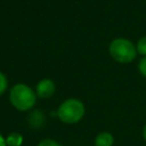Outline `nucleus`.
Returning <instances> with one entry per match:
<instances>
[{
  "label": "nucleus",
  "mask_w": 146,
  "mask_h": 146,
  "mask_svg": "<svg viewBox=\"0 0 146 146\" xmlns=\"http://www.w3.org/2000/svg\"><path fill=\"white\" fill-rule=\"evenodd\" d=\"M110 55L114 60L121 64H128L135 60L137 56L136 46L128 39L124 38H116L111 41L108 47Z\"/></svg>",
  "instance_id": "nucleus-1"
},
{
  "label": "nucleus",
  "mask_w": 146,
  "mask_h": 146,
  "mask_svg": "<svg viewBox=\"0 0 146 146\" xmlns=\"http://www.w3.org/2000/svg\"><path fill=\"white\" fill-rule=\"evenodd\" d=\"M9 99L13 106L18 111H27L34 106L36 95L30 87L19 83L10 89Z\"/></svg>",
  "instance_id": "nucleus-2"
},
{
  "label": "nucleus",
  "mask_w": 146,
  "mask_h": 146,
  "mask_svg": "<svg viewBox=\"0 0 146 146\" xmlns=\"http://www.w3.org/2000/svg\"><path fill=\"white\" fill-rule=\"evenodd\" d=\"M84 112L86 108L81 100L76 98H70L60 104L57 111V115L63 123L74 124L83 117Z\"/></svg>",
  "instance_id": "nucleus-3"
},
{
  "label": "nucleus",
  "mask_w": 146,
  "mask_h": 146,
  "mask_svg": "<svg viewBox=\"0 0 146 146\" xmlns=\"http://www.w3.org/2000/svg\"><path fill=\"white\" fill-rule=\"evenodd\" d=\"M54 92H55V83L49 79L41 80L36 86V95L40 98H48Z\"/></svg>",
  "instance_id": "nucleus-4"
},
{
  "label": "nucleus",
  "mask_w": 146,
  "mask_h": 146,
  "mask_svg": "<svg viewBox=\"0 0 146 146\" xmlns=\"http://www.w3.org/2000/svg\"><path fill=\"white\" fill-rule=\"evenodd\" d=\"M94 143H95V146H113L114 136L108 131H102L96 136Z\"/></svg>",
  "instance_id": "nucleus-5"
},
{
  "label": "nucleus",
  "mask_w": 146,
  "mask_h": 146,
  "mask_svg": "<svg viewBox=\"0 0 146 146\" xmlns=\"http://www.w3.org/2000/svg\"><path fill=\"white\" fill-rule=\"evenodd\" d=\"M24 141V137L22 133L19 132H10L7 137H6V143H7V146H22Z\"/></svg>",
  "instance_id": "nucleus-6"
},
{
  "label": "nucleus",
  "mask_w": 146,
  "mask_h": 146,
  "mask_svg": "<svg viewBox=\"0 0 146 146\" xmlns=\"http://www.w3.org/2000/svg\"><path fill=\"white\" fill-rule=\"evenodd\" d=\"M30 124L34 128H39L43 124V116L39 111H35L30 116Z\"/></svg>",
  "instance_id": "nucleus-7"
},
{
  "label": "nucleus",
  "mask_w": 146,
  "mask_h": 146,
  "mask_svg": "<svg viewBox=\"0 0 146 146\" xmlns=\"http://www.w3.org/2000/svg\"><path fill=\"white\" fill-rule=\"evenodd\" d=\"M136 49H137V52L139 55H141L143 57L146 56V35L141 36L138 40V42L136 44Z\"/></svg>",
  "instance_id": "nucleus-8"
},
{
  "label": "nucleus",
  "mask_w": 146,
  "mask_h": 146,
  "mask_svg": "<svg viewBox=\"0 0 146 146\" xmlns=\"http://www.w3.org/2000/svg\"><path fill=\"white\" fill-rule=\"evenodd\" d=\"M36 146H63L60 143H58L57 140L55 139H51V138H44L42 140H40Z\"/></svg>",
  "instance_id": "nucleus-9"
},
{
  "label": "nucleus",
  "mask_w": 146,
  "mask_h": 146,
  "mask_svg": "<svg viewBox=\"0 0 146 146\" xmlns=\"http://www.w3.org/2000/svg\"><path fill=\"white\" fill-rule=\"evenodd\" d=\"M138 71L139 73L146 78V56L145 57H141V59L139 60L138 63Z\"/></svg>",
  "instance_id": "nucleus-10"
},
{
  "label": "nucleus",
  "mask_w": 146,
  "mask_h": 146,
  "mask_svg": "<svg viewBox=\"0 0 146 146\" xmlns=\"http://www.w3.org/2000/svg\"><path fill=\"white\" fill-rule=\"evenodd\" d=\"M7 88V80H6V76L0 72V95L3 94V91L6 90Z\"/></svg>",
  "instance_id": "nucleus-11"
},
{
  "label": "nucleus",
  "mask_w": 146,
  "mask_h": 146,
  "mask_svg": "<svg viewBox=\"0 0 146 146\" xmlns=\"http://www.w3.org/2000/svg\"><path fill=\"white\" fill-rule=\"evenodd\" d=\"M0 146H7V143H6V138L0 133Z\"/></svg>",
  "instance_id": "nucleus-12"
},
{
  "label": "nucleus",
  "mask_w": 146,
  "mask_h": 146,
  "mask_svg": "<svg viewBox=\"0 0 146 146\" xmlns=\"http://www.w3.org/2000/svg\"><path fill=\"white\" fill-rule=\"evenodd\" d=\"M141 135H143V138H144V140L146 141V123L144 124V127H143V131H141Z\"/></svg>",
  "instance_id": "nucleus-13"
}]
</instances>
